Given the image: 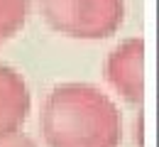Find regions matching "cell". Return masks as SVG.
<instances>
[{
	"instance_id": "cell-3",
	"label": "cell",
	"mask_w": 159,
	"mask_h": 147,
	"mask_svg": "<svg viewBox=\"0 0 159 147\" xmlns=\"http://www.w3.org/2000/svg\"><path fill=\"white\" fill-rule=\"evenodd\" d=\"M142 52H144L142 39H127L108 57V64H105L108 81L132 103H139L142 93H144V86H142Z\"/></svg>"
},
{
	"instance_id": "cell-2",
	"label": "cell",
	"mask_w": 159,
	"mask_h": 147,
	"mask_svg": "<svg viewBox=\"0 0 159 147\" xmlns=\"http://www.w3.org/2000/svg\"><path fill=\"white\" fill-rule=\"evenodd\" d=\"M39 7L52 30L76 39H105L125 17L122 0H39Z\"/></svg>"
},
{
	"instance_id": "cell-6",
	"label": "cell",
	"mask_w": 159,
	"mask_h": 147,
	"mask_svg": "<svg viewBox=\"0 0 159 147\" xmlns=\"http://www.w3.org/2000/svg\"><path fill=\"white\" fill-rule=\"evenodd\" d=\"M0 147H37V145L25 135L10 132V135H0Z\"/></svg>"
},
{
	"instance_id": "cell-1",
	"label": "cell",
	"mask_w": 159,
	"mask_h": 147,
	"mask_svg": "<svg viewBox=\"0 0 159 147\" xmlns=\"http://www.w3.org/2000/svg\"><path fill=\"white\" fill-rule=\"evenodd\" d=\"M49 147H120L122 123L115 103L88 84L57 86L42 110Z\"/></svg>"
},
{
	"instance_id": "cell-4",
	"label": "cell",
	"mask_w": 159,
	"mask_h": 147,
	"mask_svg": "<svg viewBox=\"0 0 159 147\" xmlns=\"http://www.w3.org/2000/svg\"><path fill=\"white\" fill-rule=\"evenodd\" d=\"M30 113V91L20 74L0 64V135L17 132Z\"/></svg>"
},
{
	"instance_id": "cell-5",
	"label": "cell",
	"mask_w": 159,
	"mask_h": 147,
	"mask_svg": "<svg viewBox=\"0 0 159 147\" xmlns=\"http://www.w3.org/2000/svg\"><path fill=\"white\" fill-rule=\"evenodd\" d=\"M30 12V0H0V42L15 37Z\"/></svg>"
}]
</instances>
